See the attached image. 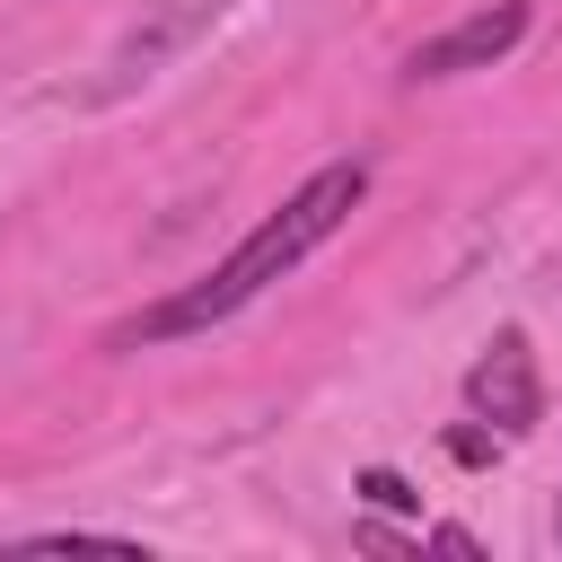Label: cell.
<instances>
[{
	"instance_id": "5",
	"label": "cell",
	"mask_w": 562,
	"mask_h": 562,
	"mask_svg": "<svg viewBox=\"0 0 562 562\" xmlns=\"http://www.w3.org/2000/svg\"><path fill=\"white\" fill-rule=\"evenodd\" d=\"M360 501H369V509H422V492H413L395 465H369V474H360Z\"/></svg>"
},
{
	"instance_id": "6",
	"label": "cell",
	"mask_w": 562,
	"mask_h": 562,
	"mask_svg": "<svg viewBox=\"0 0 562 562\" xmlns=\"http://www.w3.org/2000/svg\"><path fill=\"white\" fill-rule=\"evenodd\" d=\"M448 457H465V465H483V457H492V430H457V439H448Z\"/></svg>"
},
{
	"instance_id": "3",
	"label": "cell",
	"mask_w": 562,
	"mask_h": 562,
	"mask_svg": "<svg viewBox=\"0 0 562 562\" xmlns=\"http://www.w3.org/2000/svg\"><path fill=\"white\" fill-rule=\"evenodd\" d=\"M465 404H474V422H492L501 439H527V430H536L544 386H536V351H527L518 325H501V334L483 342V360L465 369Z\"/></svg>"
},
{
	"instance_id": "4",
	"label": "cell",
	"mask_w": 562,
	"mask_h": 562,
	"mask_svg": "<svg viewBox=\"0 0 562 562\" xmlns=\"http://www.w3.org/2000/svg\"><path fill=\"white\" fill-rule=\"evenodd\" d=\"M211 9H220V0H176V9H158L149 26H132V44H123V53H114V70H105V97H114V88H132V79H149V70H158V61H167V53L211 18Z\"/></svg>"
},
{
	"instance_id": "7",
	"label": "cell",
	"mask_w": 562,
	"mask_h": 562,
	"mask_svg": "<svg viewBox=\"0 0 562 562\" xmlns=\"http://www.w3.org/2000/svg\"><path fill=\"white\" fill-rule=\"evenodd\" d=\"M553 536H562V509H553Z\"/></svg>"
},
{
	"instance_id": "2",
	"label": "cell",
	"mask_w": 562,
	"mask_h": 562,
	"mask_svg": "<svg viewBox=\"0 0 562 562\" xmlns=\"http://www.w3.org/2000/svg\"><path fill=\"white\" fill-rule=\"evenodd\" d=\"M527 26H536V0H483V9H465L457 26L422 35V44L404 53V79H465V70H492V61H509V53L527 44Z\"/></svg>"
},
{
	"instance_id": "1",
	"label": "cell",
	"mask_w": 562,
	"mask_h": 562,
	"mask_svg": "<svg viewBox=\"0 0 562 562\" xmlns=\"http://www.w3.org/2000/svg\"><path fill=\"white\" fill-rule=\"evenodd\" d=\"M360 193H369V158H325L281 211H263L202 281H184V290H167L158 307H140L132 325H114V351H132V342H176V334H211V325H228L237 307H255L281 272H299L351 211H360Z\"/></svg>"
}]
</instances>
